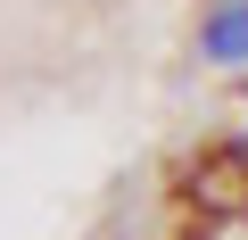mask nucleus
I'll return each mask as SVG.
<instances>
[{
	"instance_id": "1",
	"label": "nucleus",
	"mask_w": 248,
	"mask_h": 240,
	"mask_svg": "<svg viewBox=\"0 0 248 240\" xmlns=\"http://www.w3.org/2000/svg\"><path fill=\"white\" fill-rule=\"evenodd\" d=\"M199 58L207 66H248V0H215V9H207Z\"/></svg>"
},
{
	"instance_id": "2",
	"label": "nucleus",
	"mask_w": 248,
	"mask_h": 240,
	"mask_svg": "<svg viewBox=\"0 0 248 240\" xmlns=\"http://www.w3.org/2000/svg\"><path fill=\"white\" fill-rule=\"evenodd\" d=\"M215 174H240V182H248V133H240V141H223V149H215Z\"/></svg>"
}]
</instances>
